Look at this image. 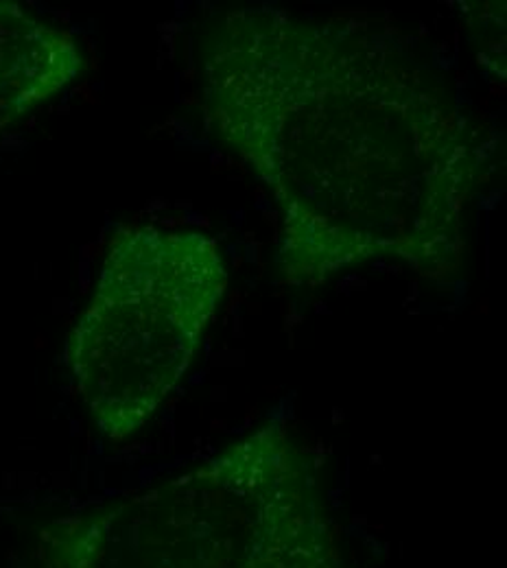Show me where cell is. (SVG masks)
I'll return each mask as SVG.
<instances>
[{
    "label": "cell",
    "instance_id": "obj_1",
    "mask_svg": "<svg viewBox=\"0 0 507 568\" xmlns=\"http://www.w3.org/2000/svg\"><path fill=\"white\" fill-rule=\"evenodd\" d=\"M204 108L274 195L287 283L372 261L427 278L459 267L479 153L444 83L389 36L227 11L204 53Z\"/></svg>",
    "mask_w": 507,
    "mask_h": 568
},
{
    "label": "cell",
    "instance_id": "obj_2",
    "mask_svg": "<svg viewBox=\"0 0 507 568\" xmlns=\"http://www.w3.org/2000/svg\"><path fill=\"white\" fill-rule=\"evenodd\" d=\"M55 568H337L302 453L263 428L55 534Z\"/></svg>",
    "mask_w": 507,
    "mask_h": 568
},
{
    "label": "cell",
    "instance_id": "obj_3",
    "mask_svg": "<svg viewBox=\"0 0 507 568\" xmlns=\"http://www.w3.org/2000/svg\"><path fill=\"white\" fill-rule=\"evenodd\" d=\"M227 288L217 243L200 232L125 230L74 324V389L99 430L121 442L178 387Z\"/></svg>",
    "mask_w": 507,
    "mask_h": 568
},
{
    "label": "cell",
    "instance_id": "obj_4",
    "mask_svg": "<svg viewBox=\"0 0 507 568\" xmlns=\"http://www.w3.org/2000/svg\"><path fill=\"white\" fill-rule=\"evenodd\" d=\"M81 67L69 31L0 0V132L64 90Z\"/></svg>",
    "mask_w": 507,
    "mask_h": 568
}]
</instances>
